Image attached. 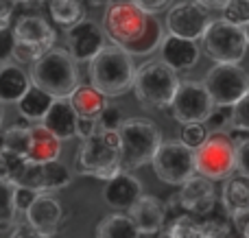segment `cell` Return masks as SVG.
<instances>
[{
    "label": "cell",
    "mask_w": 249,
    "mask_h": 238,
    "mask_svg": "<svg viewBox=\"0 0 249 238\" xmlns=\"http://www.w3.org/2000/svg\"><path fill=\"white\" fill-rule=\"evenodd\" d=\"M103 26L107 39L121 46L131 57H146L162 48L164 29L155 16L138 9L131 0H114L103 11Z\"/></svg>",
    "instance_id": "cell-1"
},
{
    "label": "cell",
    "mask_w": 249,
    "mask_h": 238,
    "mask_svg": "<svg viewBox=\"0 0 249 238\" xmlns=\"http://www.w3.org/2000/svg\"><path fill=\"white\" fill-rule=\"evenodd\" d=\"M74 169L79 175H88L101 182H109L124 173L118 131H99L92 138L81 140L74 155Z\"/></svg>",
    "instance_id": "cell-2"
},
{
    "label": "cell",
    "mask_w": 249,
    "mask_h": 238,
    "mask_svg": "<svg viewBox=\"0 0 249 238\" xmlns=\"http://www.w3.org/2000/svg\"><path fill=\"white\" fill-rule=\"evenodd\" d=\"M136 72L133 57L124 48L107 44L90 61V85L107 99H116L133 90Z\"/></svg>",
    "instance_id": "cell-3"
},
{
    "label": "cell",
    "mask_w": 249,
    "mask_h": 238,
    "mask_svg": "<svg viewBox=\"0 0 249 238\" xmlns=\"http://www.w3.org/2000/svg\"><path fill=\"white\" fill-rule=\"evenodd\" d=\"M31 81L55 99H70V94L81 85L77 61L66 48H53L39 61H35Z\"/></svg>",
    "instance_id": "cell-4"
},
{
    "label": "cell",
    "mask_w": 249,
    "mask_h": 238,
    "mask_svg": "<svg viewBox=\"0 0 249 238\" xmlns=\"http://www.w3.org/2000/svg\"><path fill=\"white\" fill-rule=\"evenodd\" d=\"M118 136H121V155L124 173L151 164L155 153L164 144L160 127L153 120H146V118H127L118 129Z\"/></svg>",
    "instance_id": "cell-5"
},
{
    "label": "cell",
    "mask_w": 249,
    "mask_h": 238,
    "mask_svg": "<svg viewBox=\"0 0 249 238\" xmlns=\"http://www.w3.org/2000/svg\"><path fill=\"white\" fill-rule=\"evenodd\" d=\"M179 77L177 72L160 61H146L138 68L133 92L142 107L146 109H164L171 107L177 90H179Z\"/></svg>",
    "instance_id": "cell-6"
},
{
    "label": "cell",
    "mask_w": 249,
    "mask_h": 238,
    "mask_svg": "<svg viewBox=\"0 0 249 238\" xmlns=\"http://www.w3.org/2000/svg\"><path fill=\"white\" fill-rule=\"evenodd\" d=\"M13 35H16V51L13 59L20 64H31L39 61L48 51L55 48L57 33L53 24L42 16H24L13 24Z\"/></svg>",
    "instance_id": "cell-7"
},
{
    "label": "cell",
    "mask_w": 249,
    "mask_h": 238,
    "mask_svg": "<svg viewBox=\"0 0 249 238\" xmlns=\"http://www.w3.org/2000/svg\"><path fill=\"white\" fill-rule=\"evenodd\" d=\"M206 55L216 64H241L247 55V35L243 26L228 22L225 17L212 20L201 37Z\"/></svg>",
    "instance_id": "cell-8"
},
{
    "label": "cell",
    "mask_w": 249,
    "mask_h": 238,
    "mask_svg": "<svg viewBox=\"0 0 249 238\" xmlns=\"http://www.w3.org/2000/svg\"><path fill=\"white\" fill-rule=\"evenodd\" d=\"M197 175L208 177L212 182L230 179L234 170H238L236 144L228 134H210L203 147L195 151Z\"/></svg>",
    "instance_id": "cell-9"
},
{
    "label": "cell",
    "mask_w": 249,
    "mask_h": 238,
    "mask_svg": "<svg viewBox=\"0 0 249 238\" xmlns=\"http://www.w3.org/2000/svg\"><path fill=\"white\" fill-rule=\"evenodd\" d=\"M153 173L160 182L168 186H184L186 182L197 175L195 164V151L188 149L181 140H168L160 147V151L153 157Z\"/></svg>",
    "instance_id": "cell-10"
},
{
    "label": "cell",
    "mask_w": 249,
    "mask_h": 238,
    "mask_svg": "<svg viewBox=\"0 0 249 238\" xmlns=\"http://www.w3.org/2000/svg\"><path fill=\"white\" fill-rule=\"evenodd\" d=\"M203 85L214 105L234 107L249 94V74L241 64H216L206 72Z\"/></svg>",
    "instance_id": "cell-11"
},
{
    "label": "cell",
    "mask_w": 249,
    "mask_h": 238,
    "mask_svg": "<svg viewBox=\"0 0 249 238\" xmlns=\"http://www.w3.org/2000/svg\"><path fill=\"white\" fill-rule=\"evenodd\" d=\"M214 101L210 92L206 90L201 81H181L175 99L171 105V114L181 125H193V122H206L210 114L214 112Z\"/></svg>",
    "instance_id": "cell-12"
},
{
    "label": "cell",
    "mask_w": 249,
    "mask_h": 238,
    "mask_svg": "<svg viewBox=\"0 0 249 238\" xmlns=\"http://www.w3.org/2000/svg\"><path fill=\"white\" fill-rule=\"evenodd\" d=\"M212 17L210 11L206 7L197 2V0H184V2H177L168 9L166 13V29L168 35H177V37L184 39H197L203 37V33L208 31Z\"/></svg>",
    "instance_id": "cell-13"
},
{
    "label": "cell",
    "mask_w": 249,
    "mask_h": 238,
    "mask_svg": "<svg viewBox=\"0 0 249 238\" xmlns=\"http://www.w3.org/2000/svg\"><path fill=\"white\" fill-rule=\"evenodd\" d=\"M70 182H72V173L59 160L44 162V164H33L31 162L26 166L22 179L18 182V186H26L31 190L39 192V195H53L57 190L68 188Z\"/></svg>",
    "instance_id": "cell-14"
},
{
    "label": "cell",
    "mask_w": 249,
    "mask_h": 238,
    "mask_svg": "<svg viewBox=\"0 0 249 238\" xmlns=\"http://www.w3.org/2000/svg\"><path fill=\"white\" fill-rule=\"evenodd\" d=\"M107 35H105L103 26H99L92 20H83L77 26L66 31V44H68V52L72 59L77 61H88L90 64L107 44H105Z\"/></svg>",
    "instance_id": "cell-15"
},
{
    "label": "cell",
    "mask_w": 249,
    "mask_h": 238,
    "mask_svg": "<svg viewBox=\"0 0 249 238\" xmlns=\"http://www.w3.org/2000/svg\"><path fill=\"white\" fill-rule=\"evenodd\" d=\"M179 208L186 214H197V217H206L214 210L216 205V192L212 179L195 175L190 182H186L179 188Z\"/></svg>",
    "instance_id": "cell-16"
},
{
    "label": "cell",
    "mask_w": 249,
    "mask_h": 238,
    "mask_svg": "<svg viewBox=\"0 0 249 238\" xmlns=\"http://www.w3.org/2000/svg\"><path fill=\"white\" fill-rule=\"evenodd\" d=\"M24 217L35 232H39L44 238H53L64 221V208L55 195H37Z\"/></svg>",
    "instance_id": "cell-17"
},
{
    "label": "cell",
    "mask_w": 249,
    "mask_h": 238,
    "mask_svg": "<svg viewBox=\"0 0 249 238\" xmlns=\"http://www.w3.org/2000/svg\"><path fill=\"white\" fill-rule=\"evenodd\" d=\"M127 214L142 236L158 234V232L164 230V223H166V205H164L158 197L142 195L140 199L129 208Z\"/></svg>",
    "instance_id": "cell-18"
},
{
    "label": "cell",
    "mask_w": 249,
    "mask_h": 238,
    "mask_svg": "<svg viewBox=\"0 0 249 238\" xmlns=\"http://www.w3.org/2000/svg\"><path fill=\"white\" fill-rule=\"evenodd\" d=\"M162 61L166 66H171L175 72H184L197 66L199 57H201V48L193 39H184L177 35H166L162 42Z\"/></svg>",
    "instance_id": "cell-19"
},
{
    "label": "cell",
    "mask_w": 249,
    "mask_h": 238,
    "mask_svg": "<svg viewBox=\"0 0 249 238\" xmlns=\"http://www.w3.org/2000/svg\"><path fill=\"white\" fill-rule=\"evenodd\" d=\"M142 195H144V192H142L140 179H136L129 173H121L118 177L105 182V186H103V201L112 210H116V212H121V210H127L129 212V208H131Z\"/></svg>",
    "instance_id": "cell-20"
},
{
    "label": "cell",
    "mask_w": 249,
    "mask_h": 238,
    "mask_svg": "<svg viewBox=\"0 0 249 238\" xmlns=\"http://www.w3.org/2000/svg\"><path fill=\"white\" fill-rule=\"evenodd\" d=\"M77 122L79 116L74 112V107L70 105L68 99H55L53 107L48 109V114L44 116L42 125L48 131L57 136L59 140H70L77 136Z\"/></svg>",
    "instance_id": "cell-21"
},
{
    "label": "cell",
    "mask_w": 249,
    "mask_h": 238,
    "mask_svg": "<svg viewBox=\"0 0 249 238\" xmlns=\"http://www.w3.org/2000/svg\"><path fill=\"white\" fill-rule=\"evenodd\" d=\"M61 153V140L53 131H48L44 125L31 127L29 136V162L33 164H44V162H57Z\"/></svg>",
    "instance_id": "cell-22"
},
{
    "label": "cell",
    "mask_w": 249,
    "mask_h": 238,
    "mask_svg": "<svg viewBox=\"0 0 249 238\" xmlns=\"http://www.w3.org/2000/svg\"><path fill=\"white\" fill-rule=\"evenodd\" d=\"M33 87L31 77L18 64L0 66V101L2 103H20L26 92Z\"/></svg>",
    "instance_id": "cell-23"
},
{
    "label": "cell",
    "mask_w": 249,
    "mask_h": 238,
    "mask_svg": "<svg viewBox=\"0 0 249 238\" xmlns=\"http://www.w3.org/2000/svg\"><path fill=\"white\" fill-rule=\"evenodd\" d=\"M68 101L74 107V112H77L79 118H92V120H99L103 109L109 105L107 96H103L92 85H79L77 90L70 94Z\"/></svg>",
    "instance_id": "cell-24"
},
{
    "label": "cell",
    "mask_w": 249,
    "mask_h": 238,
    "mask_svg": "<svg viewBox=\"0 0 249 238\" xmlns=\"http://www.w3.org/2000/svg\"><path fill=\"white\" fill-rule=\"evenodd\" d=\"M86 0H51L48 2V13L51 20L64 31L77 26L79 22L88 20L86 17Z\"/></svg>",
    "instance_id": "cell-25"
},
{
    "label": "cell",
    "mask_w": 249,
    "mask_h": 238,
    "mask_svg": "<svg viewBox=\"0 0 249 238\" xmlns=\"http://www.w3.org/2000/svg\"><path fill=\"white\" fill-rule=\"evenodd\" d=\"M221 204L230 212V217L249 210V179L230 177L221 192Z\"/></svg>",
    "instance_id": "cell-26"
},
{
    "label": "cell",
    "mask_w": 249,
    "mask_h": 238,
    "mask_svg": "<svg viewBox=\"0 0 249 238\" xmlns=\"http://www.w3.org/2000/svg\"><path fill=\"white\" fill-rule=\"evenodd\" d=\"M140 236L142 234L133 225L129 214H123V212L107 214L96 225V238H140Z\"/></svg>",
    "instance_id": "cell-27"
},
{
    "label": "cell",
    "mask_w": 249,
    "mask_h": 238,
    "mask_svg": "<svg viewBox=\"0 0 249 238\" xmlns=\"http://www.w3.org/2000/svg\"><path fill=\"white\" fill-rule=\"evenodd\" d=\"M55 103V96H51L48 92L39 90L37 85H33L26 96L18 103V112L22 114V118L26 120H44V116L48 114V109Z\"/></svg>",
    "instance_id": "cell-28"
},
{
    "label": "cell",
    "mask_w": 249,
    "mask_h": 238,
    "mask_svg": "<svg viewBox=\"0 0 249 238\" xmlns=\"http://www.w3.org/2000/svg\"><path fill=\"white\" fill-rule=\"evenodd\" d=\"M18 184L11 179H0V227L11 225L16 221L18 205H16Z\"/></svg>",
    "instance_id": "cell-29"
},
{
    "label": "cell",
    "mask_w": 249,
    "mask_h": 238,
    "mask_svg": "<svg viewBox=\"0 0 249 238\" xmlns=\"http://www.w3.org/2000/svg\"><path fill=\"white\" fill-rule=\"evenodd\" d=\"M166 238H201V221H195L190 214L181 212L164 230Z\"/></svg>",
    "instance_id": "cell-30"
},
{
    "label": "cell",
    "mask_w": 249,
    "mask_h": 238,
    "mask_svg": "<svg viewBox=\"0 0 249 238\" xmlns=\"http://www.w3.org/2000/svg\"><path fill=\"white\" fill-rule=\"evenodd\" d=\"M7 151L18 153V155H26L29 153V136H31V125L26 118L13 122L11 127H7Z\"/></svg>",
    "instance_id": "cell-31"
},
{
    "label": "cell",
    "mask_w": 249,
    "mask_h": 238,
    "mask_svg": "<svg viewBox=\"0 0 249 238\" xmlns=\"http://www.w3.org/2000/svg\"><path fill=\"white\" fill-rule=\"evenodd\" d=\"M208 138H210V131H208L206 122H193V125L181 127V138L179 140L188 149H193V151H197L199 147H203Z\"/></svg>",
    "instance_id": "cell-32"
},
{
    "label": "cell",
    "mask_w": 249,
    "mask_h": 238,
    "mask_svg": "<svg viewBox=\"0 0 249 238\" xmlns=\"http://www.w3.org/2000/svg\"><path fill=\"white\" fill-rule=\"evenodd\" d=\"M206 127L210 134H228V131L232 129V107L216 105L214 112H212L210 118L206 120Z\"/></svg>",
    "instance_id": "cell-33"
},
{
    "label": "cell",
    "mask_w": 249,
    "mask_h": 238,
    "mask_svg": "<svg viewBox=\"0 0 249 238\" xmlns=\"http://www.w3.org/2000/svg\"><path fill=\"white\" fill-rule=\"evenodd\" d=\"M223 17L228 22H232V24L245 29L249 24V0H232V2L223 9Z\"/></svg>",
    "instance_id": "cell-34"
},
{
    "label": "cell",
    "mask_w": 249,
    "mask_h": 238,
    "mask_svg": "<svg viewBox=\"0 0 249 238\" xmlns=\"http://www.w3.org/2000/svg\"><path fill=\"white\" fill-rule=\"evenodd\" d=\"M232 225L225 219H208L201 221V238H230Z\"/></svg>",
    "instance_id": "cell-35"
},
{
    "label": "cell",
    "mask_w": 249,
    "mask_h": 238,
    "mask_svg": "<svg viewBox=\"0 0 249 238\" xmlns=\"http://www.w3.org/2000/svg\"><path fill=\"white\" fill-rule=\"evenodd\" d=\"M123 112L114 105H107L103 114L99 116V129L101 131H118L123 127Z\"/></svg>",
    "instance_id": "cell-36"
},
{
    "label": "cell",
    "mask_w": 249,
    "mask_h": 238,
    "mask_svg": "<svg viewBox=\"0 0 249 238\" xmlns=\"http://www.w3.org/2000/svg\"><path fill=\"white\" fill-rule=\"evenodd\" d=\"M232 129H241L249 134V94L232 107Z\"/></svg>",
    "instance_id": "cell-37"
},
{
    "label": "cell",
    "mask_w": 249,
    "mask_h": 238,
    "mask_svg": "<svg viewBox=\"0 0 249 238\" xmlns=\"http://www.w3.org/2000/svg\"><path fill=\"white\" fill-rule=\"evenodd\" d=\"M13 51H16V35H13V26H11V29L0 31V66L11 64Z\"/></svg>",
    "instance_id": "cell-38"
},
{
    "label": "cell",
    "mask_w": 249,
    "mask_h": 238,
    "mask_svg": "<svg viewBox=\"0 0 249 238\" xmlns=\"http://www.w3.org/2000/svg\"><path fill=\"white\" fill-rule=\"evenodd\" d=\"M16 9L18 0H0V31L16 24Z\"/></svg>",
    "instance_id": "cell-39"
},
{
    "label": "cell",
    "mask_w": 249,
    "mask_h": 238,
    "mask_svg": "<svg viewBox=\"0 0 249 238\" xmlns=\"http://www.w3.org/2000/svg\"><path fill=\"white\" fill-rule=\"evenodd\" d=\"M133 4H136L138 9H142L144 13H149V16H158V13L166 11L168 7L173 4V0H131Z\"/></svg>",
    "instance_id": "cell-40"
},
{
    "label": "cell",
    "mask_w": 249,
    "mask_h": 238,
    "mask_svg": "<svg viewBox=\"0 0 249 238\" xmlns=\"http://www.w3.org/2000/svg\"><path fill=\"white\" fill-rule=\"evenodd\" d=\"M37 195L39 192H35V190H31V188H26V186H18V190H16V205H18V212H24L26 214V210L33 205V201L37 199Z\"/></svg>",
    "instance_id": "cell-41"
},
{
    "label": "cell",
    "mask_w": 249,
    "mask_h": 238,
    "mask_svg": "<svg viewBox=\"0 0 249 238\" xmlns=\"http://www.w3.org/2000/svg\"><path fill=\"white\" fill-rule=\"evenodd\" d=\"M236 162H238V173L241 177L249 179V140L236 147Z\"/></svg>",
    "instance_id": "cell-42"
},
{
    "label": "cell",
    "mask_w": 249,
    "mask_h": 238,
    "mask_svg": "<svg viewBox=\"0 0 249 238\" xmlns=\"http://www.w3.org/2000/svg\"><path fill=\"white\" fill-rule=\"evenodd\" d=\"M99 120H92V118H79L77 122V136L81 140L92 138L94 134H99Z\"/></svg>",
    "instance_id": "cell-43"
},
{
    "label": "cell",
    "mask_w": 249,
    "mask_h": 238,
    "mask_svg": "<svg viewBox=\"0 0 249 238\" xmlns=\"http://www.w3.org/2000/svg\"><path fill=\"white\" fill-rule=\"evenodd\" d=\"M9 238H44L39 232H35L29 223H20V225L13 227V232L9 234Z\"/></svg>",
    "instance_id": "cell-44"
},
{
    "label": "cell",
    "mask_w": 249,
    "mask_h": 238,
    "mask_svg": "<svg viewBox=\"0 0 249 238\" xmlns=\"http://www.w3.org/2000/svg\"><path fill=\"white\" fill-rule=\"evenodd\" d=\"M234 225H236V230L241 232V236L249 238V210H245V212H238L232 217Z\"/></svg>",
    "instance_id": "cell-45"
},
{
    "label": "cell",
    "mask_w": 249,
    "mask_h": 238,
    "mask_svg": "<svg viewBox=\"0 0 249 238\" xmlns=\"http://www.w3.org/2000/svg\"><path fill=\"white\" fill-rule=\"evenodd\" d=\"M197 2L201 4V7H206L208 11H223L232 0H197Z\"/></svg>",
    "instance_id": "cell-46"
},
{
    "label": "cell",
    "mask_w": 249,
    "mask_h": 238,
    "mask_svg": "<svg viewBox=\"0 0 249 238\" xmlns=\"http://www.w3.org/2000/svg\"><path fill=\"white\" fill-rule=\"evenodd\" d=\"M114 0H86V4L90 9H107Z\"/></svg>",
    "instance_id": "cell-47"
},
{
    "label": "cell",
    "mask_w": 249,
    "mask_h": 238,
    "mask_svg": "<svg viewBox=\"0 0 249 238\" xmlns=\"http://www.w3.org/2000/svg\"><path fill=\"white\" fill-rule=\"evenodd\" d=\"M7 151V131L0 129V155Z\"/></svg>",
    "instance_id": "cell-48"
},
{
    "label": "cell",
    "mask_w": 249,
    "mask_h": 238,
    "mask_svg": "<svg viewBox=\"0 0 249 238\" xmlns=\"http://www.w3.org/2000/svg\"><path fill=\"white\" fill-rule=\"evenodd\" d=\"M2 118H4V109H2V101H0V125H2Z\"/></svg>",
    "instance_id": "cell-49"
},
{
    "label": "cell",
    "mask_w": 249,
    "mask_h": 238,
    "mask_svg": "<svg viewBox=\"0 0 249 238\" xmlns=\"http://www.w3.org/2000/svg\"><path fill=\"white\" fill-rule=\"evenodd\" d=\"M245 35H247V42H249V24L245 26Z\"/></svg>",
    "instance_id": "cell-50"
},
{
    "label": "cell",
    "mask_w": 249,
    "mask_h": 238,
    "mask_svg": "<svg viewBox=\"0 0 249 238\" xmlns=\"http://www.w3.org/2000/svg\"><path fill=\"white\" fill-rule=\"evenodd\" d=\"M241 238H245V236H241Z\"/></svg>",
    "instance_id": "cell-51"
}]
</instances>
